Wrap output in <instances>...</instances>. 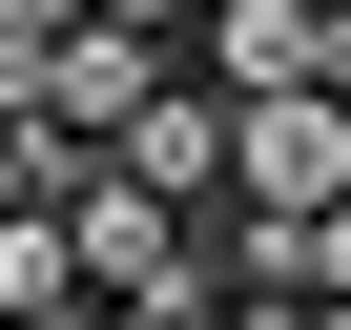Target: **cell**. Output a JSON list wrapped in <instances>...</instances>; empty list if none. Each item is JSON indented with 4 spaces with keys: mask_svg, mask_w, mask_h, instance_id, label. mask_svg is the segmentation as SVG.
<instances>
[]
</instances>
